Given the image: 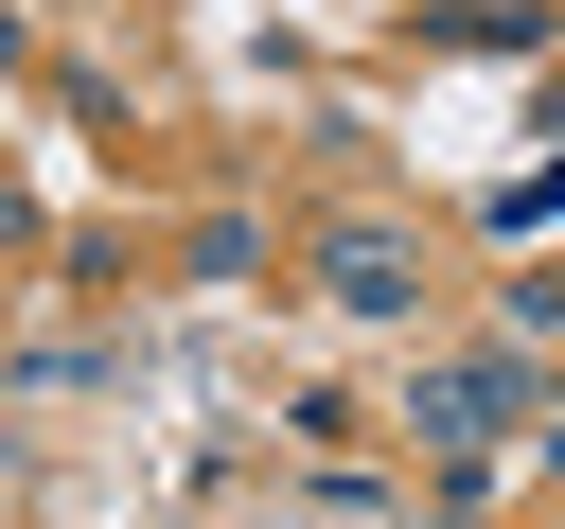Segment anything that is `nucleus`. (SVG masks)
I'll return each mask as SVG.
<instances>
[{
    "label": "nucleus",
    "instance_id": "obj_1",
    "mask_svg": "<svg viewBox=\"0 0 565 529\" xmlns=\"http://www.w3.org/2000/svg\"><path fill=\"white\" fill-rule=\"evenodd\" d=\"M335 300H353V317H406L424 282H406V247H388V229H335Z\"/></svg>",
    "mask_w": 565,
    "mask_h": 529
}]
</instances>
